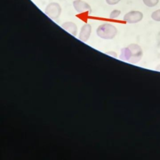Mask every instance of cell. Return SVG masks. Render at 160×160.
<instances>
[{
	"instance_id": "cell-1",
	"label": "cell",
	"mask_w": 160,
	"mask_h": 160,
	"mask_svg": "<svg viewBox=\"0 0 160 160\" xmlns=\"http://www.w3.org/2000/svg\"><path fill=\"white\" fill-rule=\"evenodd\" d=\"M142 56V51L141 48L136 44H131L122 49L119 58L122 61L135 64L141 59Z\"/></svg>"
},
{
	"instance_id": "cell-2",
	"label": "cell",
	"mask_w": 160,
	"mask_h": 160,
	"mask_svg": "<svg viewBox=\"0 0 160 160\" xmlns=\"http://www.w3.org/2000/svg\"><path fill=\"white\" fill-rule=\"evenodd\" d=\"M118 32L116 28L109 23H105L100 25L97 30V35L101 38L104 39H111L114 38Z\"/></svg>"
},
{
	"instance_id": "cell-3",
	"label": "cell",
	"mask_w": 160,
	"mask_h": 160,
	"mask_svg": "<svg viewBox=\"0 0 160 160\" xmlns=\"http://www.w3.org/2000/svg\"><path fill=\"white\" fill-rule=\"evenodd\" d=\"M44 11L48 17L52 19H56L61 15V7L58 2H52L47 5Z\"/></svg>"
},
{
	"instance_id": "cell-4",
	"label": "cell",
	"mask_w": 160,
	"mask_h": 160,
	"mask_svg": "<svg viewBox=\"0 0 160 160\" xmlns=\"http://www.w3.org/2000/svg\"><path fill=\"white\" fill-rule=\"evenodd\" d=\"M143 18V14L139 11H131L126 13L124 17L123 20L128 23L133 24L137 23L142 20Z\"/></svg>"
},
{
	"instance_id": "cell-5",
	"label": "cell",
	"mask_w": 160,
	"mask_h": 160,
	"mask_svg": "<svg viewBox=\"0 0 160 160\" xmlns=\"http://www.w3.org/2000/svg\"><path fill=\"white\" fill-rule=\"evenodd\" d=\"M73 7L78 13H83L84 12H91V8L89 4L82 0H75L73 1Z\"/></svg>"
},
{
	"instance_id": "cell-6",
	"label": "cell",
	"mask_w": 160,
	"mask_h": 160,
	"mask_svg": "<svg viewBox=\"0 0 160 160\" xmlns=\"http://www.w3.org/2000/svg\"><path fill=\"white\" fill-rule=\"evenodd\" d=\"M91 32V26L89 24H84L81 29L79 38L82 41H87L90 37Z\"/></svg>"
},
{
	"instance_id": "cell-7",
	"label": "cell",
	"mask_w": 160,
	"mask_h": 160,
	"mask_svg": "<svg viewBox=\"0 0 160 160\" xmlns=\"http://www.w3.org/2000/svg\"><path fill=\"white\" fill-rule=\"evenodd\" d=\"M62 28L71 33L73 36H76L78 31V28L75 23L72 22H66L62 24Z\"/></svg>"
},
{
	"instance_id": "cell-8",
	"label": "cell",
	"mask_w": 160,
	"mask_h": 160,
	"mask_svg": "<svg viewBox=\"0 0 160 160\" xmlns=\"http://www.w3.org/2000/svg\"><path fill=\"white\" fill-rule=\"evenodd\" d=\"M159 1V0H142L144 4L149 8H152L156 6L158 4Z\"/></svg>"
},
{
	"instance_id": "cell-9",
	"label": "cell",
	"mask_w": 160,
	"mask_h": 160,
	"mask_svg": "<svg viewBox=\"0 0 160 160\" xmlns=\"http://www.w3.org/2000/svg\"><path fill=\"white\" fill-rule=\"evenodd\" d=\"M151 18L156 21H160V9L156 10L152 13Z\"/></svg>"
},
{
	"instance_id": "cell-10",
	"label": "cell",
	"mask_w": 160,
	"mask_h": 160,
	"mask_svg": "<svg viewBox=\"0 0 160 160\" xmlns=\"http://www.w3.org/2000/svg\"><path fill=\"white\" fill-rule=\"evenodd\" d=\"M121 14V11L118 9H114L109 14V18L110 19H116Z\"/></svg>"
},
{
	"instance_id": "cell-11",
	"label": "cell",
	"mask_w": 160,
	"mask_h": 160,
	"mask_svg": "<svg viewBox=\"0 0 160 160\" xmlns=\"http://www.w3.org/2000/svg\"><path fill=\"white\" fill-rule=\"evenodd\" d=\"M121 0H106L107 4L109 5H114L120 2Z\"/></svg>"
},
{
	"instance_id": "cell-12",
	"label": "cell",
	"mask_w": 160,
	"mask_h": 160,
	"mask_svg": "<svg viewBox=\"0 0 160 160\" xmlns=\"http://www.w3.org/2000/svg\"><path fill=\"white\" fill-rule=\"evenodd\" d=\"M156 70L160 71V64H159V65L156 67Z\"/></svg>"
}]
</instances>
